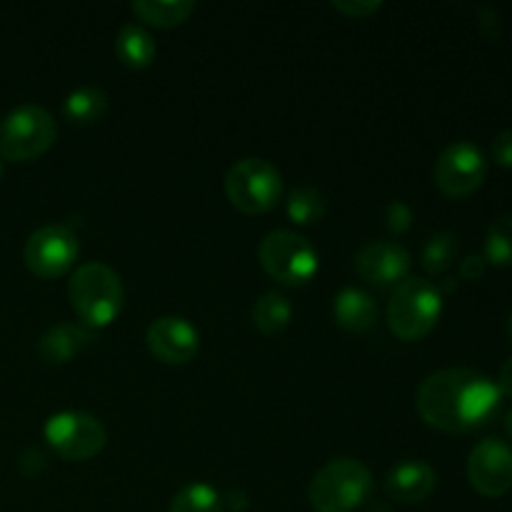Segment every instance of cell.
<instances>
[{"mask_svg":"<svg viewBox=\"0 0 512 512\" xmlns=\"http://www.w3.org/2000/svg\"><path fill=\"white\" fill-rule=\"evenodd\" d=\"M105 113H108V93L95 85L73 90L63 100V115L75 125H93L103 120Z\"/></svg>","mask_w":512,"mask_h":512,"instance_id":"obj_18","label":"cell"},{"mask_svg":"<svg viewBox=\"0 0 512 512\" xmlns=\"http://www.w3.org/2000/svg\"><path fill=\"white\" fill-rule=\"evenodd\" d=\"M145 343L155 360L165 365H185L198 355L200 333L180 315H163L153 320L145 333Z\"/></svg>","mask_w":512,"mask_h":512,"instance_id":"obj_12","label":"cell"},{"mask_svg":"<svg viewBox=\"0 0 512 512\" xmlns=\"http://www.w3.org/2000/svg\"><path fill=\"white\" fill-rule=\"evenodd\" d=\"M43 433L55 455L70 463L95 458L108 443L105 425L83 410H63V413L50 415Z\"/></svg>","mask_w":512,"mask_h":512,"instance_id":"obj_8","label":"cell"},{"mask_svg":"<svg viewBox=\"0 0 512 512\" xmlns=\"http://www.w3.org/2000/svg\"><path fill=\"white\" fill-rule=\"evenodd\" d=\"M293 320V305L285 298L283 293H270L260 295L253 305V325L268 338H275V335L283 333L285 328Z\"/></svg>","mask_w":512,"mask_h":512,"instance_id":"obj_19","label":"cell"},{"mask_svg":"<svg viewBox=\"0 0 512 512\" xmlns=\"http://www.w3.org/2000/svg\"><path fill=\"white\" fill-rule=\"evenodd\" d=\"M468 480L483 498H503L512 490V450L500 438H485L470 450Z\"/></svg>","mask_w":512,"mask_h":512,"instance_id":"obj_11","label":"cell"},{"mask_svg":"<svg viewBox=\"0 0 512 512\" xmlns=\"http://www.w3.org/2000/svg\"><path fill=\"white\" fill-rule=\"evenodd\" d=\"M95 340V330L75 323H60L45 330L38 340V358L45 365H65L78 358Z\"/></svg>","mask_w":512,"mask_h":512,"instance_id":"obj_15","label":"cell"},{"mask_svg":"<svg viewBox=\"0 0 512 512\" xmlns=\"http://www.w3.org/2000/svg\"><path fill=\"white\" fill-rule=\"evenodd\" d=\"M490 155L500 168H512V130H503V133L495 135Z\"/></svg>","mask_w":512,"mask_h":512,"instance_id":"obj_25","label":"cell"},{"mask_svg":"<svg viewBox=\"0 0 512 512\" xmlns=\"http://www.w3.org/2000/svg\"><path fill=\"white\" fill-rule=\"evenodd\" d=\"M485 270H488V260H485L483 255H468V258L460 263V278L473 283V280L483 278Z\"/></svg>","mask_w":512,"mask_h":512,"instance_id":"obj_28","label":"cell"},{"mask_svg":"<svg viewBox=\"0 0 512 512\" xmlns=\"http://www.w3.org/2000/svg\"><path fill=\"white\" fill-rule=\"evenodd\" d=\"M115 53H118L120 63H123L125 68L143 70L153 63L158 48H155L153 35H150L143 25L125 23L123 28L118 30V38H115Z\"/></svg>","mask_w":512,"mask_h":512,"instance_id":"obj_17","label":"cell"},{"mask_svg":"<svg viewBox=\"0 0 512 512\" xmlns=\"http://www.w3.org/2000/svg\"><path fill=\"white\" fill-rule=\"evenodd\" d=\"M373 493V475L360 460L338 458L310 480L308 500L315 512H353L365 505Z\"/></svg>","mask_w":512,"mask_h":512,"instance_id":"obj_3","label":"cell"},{"mask_svg":"<svg viewBox=\"0 0 512 512\" xmlns=\"http://www.w3.org/2000/svg\"><path fill=\"white\" fill-rule=\"evenodd\" d=\"M500 398L503 393L488 375L468 368H448L423 380L415 405L430 428L468 433L493 418Z\"/></svg>","mask_w":512,"mask_h":512,"instance_id":"obj_1","label":"cell"},{"mask_svg":"<svg viewBox=\"0 0 512 512\" xmlns=\"http://www.w3.org/2000/svg\"><path fill=\"white\" fill-rule=\"evenodd\" d=\"M260 265L283 285H305L318 273V250L305 235L293 230H273L260 240Z\"/></svg>","mask_w":512,"mask_h":512,"instance_id":"obj_7","label":"cell"},{"mask_svg":"<svg viewBox=\"0 0 512 512\" xmlns=\"http://www.w3.org/2000/svg\"><path fill=\"white\" fill-rule=\"evenodd\" d=\"M80 253L78 235L68 225H43L25 240V268L40 280H55L68 273Z\"/></svg>","mask_w":512,"mask_h":512,"instance_id":"obj_9","label":"cell"},{"mask_svg":"<svg viewBox=\"0 0 512 512\" xmlns=\"http://www.w3.org/2000/svg\"><path fill=\"white\" fill-rule=\"evenodd\" d=\"M508 333H510V340H512V315H510V323H508Z\"/></svg>","mask_w":512,"mask_h":512,"instance_id":"obj_32","label":"cell"},{"mask_svg":"<svg viewBox=\"0 0 512 512\" xmlns=\"http://www.w3.org/2000/svg\"><path fill=\"white\" fill-rule=\"evenodd\" d=\"M443 313V293L423 278H408L395 288L388 305V325L405 343L423 340L438 325Z\"/></svg>","mask_w":512,"mask_h":512,"instance_id":"obj_4","label":"cell"},{"mask_svg":"<svg viewBox=\"0 0 512 512\" xmlns=\"http://www.w3.org/2000/svg\"><path fill=\"white\" fill-rule=\"evenodd\" d=\"M435 485H438V475L433 465L425 460H403L385 478V493L400 505H418L433 495Z\"/></svg>","mask_w":512,"mask_h":512,"instance_id":"obj_14","label":"cell"},{"mask_svg":"<svg viewBox=\"0 0 512 512\" xmlns=\"http://www.w3.org/2000/svg\"><path fill=\"white\" fill-rule=\"evenodd\" d=\"M355 270L375 288H398L410 273V255L403 245L390 240H373L355 253Z\"/></svg>","mask_w":512,"mask_h":512,"instance_id":"obj_13","label":"cell"},{"mask_svg":"<svg viewBox=\"0 0 512 512\" xmlns=\"http://www.w3.org/2000/svg\"><path fill=\"white\" fill-rule=\"evenodd\" d=\"M498 390L503 395H510L512 398V358H508L503 363V368H500V373H498Z\"/></svg>","mask_w":512,"mask_h":512,"instance_id":"obj_29","label":"cell"},{"mask_svg":"<svg viewBox=\"0 0 512 512\" xmlns=\"http://www.w3.org/2000/svg\"><path fill=\"white\" fill-rule=\"evenodd\" d=\"M385 220H388V228L395 230V233H405L410 228V220H413V213L405 203L395 200V203L388 205V213H385Z\"/></svg>","mask_w":512,"mask_h":512,"instance_id":"obj_26","label":"cell"},{"mask_svg":"<svg viewBox=\"0 0 512 512\" xmlns=\"http://www.w3.org/2000/svg\"><path fill=\"white\" fill-rule=\"evenodd\" d=\"M68 298L85 328H108L120 315L125 290L118 273L105 263H85L68 283Z\"/></svg>","mask_w":512,"mask_h":512,"instance_id":"obj_2","label":"cell"},{"mask_svg":"<svg viewBox=\"0 0 512 512\" xmlns=\"http://www.w3.org/2000/svg\"><path fill=\"white\" fill-rule=\"evenodd\" d=\"M483 258L490 265L498 268H508L512 265V215H500L490 223L488 233H485Z\"/></svg>","mask_w":512,"mask_h":512,"instance_id":"obj_23","label":"cell"},{"mask_svg":"<svg viewBox=\"0 0 512 512\" xmlns=\"http://www.w3.org/2000/svg\"><path fill=\"white\" fill-rule=\"evenodd\" d=\"M333 318L348 333H365L378 320V303L360 288H343L333 300Z\"/></svg>","mask_w":512,"mask_h":512,"instance_id":"obj_16","label":"cell"},{"mask_svg":"<svg viewBox=\"0 0 512 512\" xmlns=\"http://www.w3.org/2000/svg\"><path fill=\"white\" fill-rule=\"evenodd\" d=\"M285 208H288V218L293 223L315 225L325 218L328 200L313 185H300V188L290 190L288 200H285Z\"/></svg>","mask_w":512,"mask_h":512,"instance_id":"obj_21","label":"cell"},{"mask_svg":"<svg viewBox=\"0 0 512 512\" xmlns=\"http://www.w3.org/2000/svg\"><path fill=\"white\" fill-rule=\"evenodd\" d=\"M335 10H340L343 15H348V18H368V15L378 13L380 10V3H358V0H338V3H333Z\"/></svg>","mask_w":512,"mask_h":512,"instance_id":"obj_27","label":"cell"},{"mask_svg":"<svg viewBox=\"0 0 512 512\" xmlns=\"http://www.w3.org/2000/svg\"><path fill=\"white\" fill-rule=\"evenodd\" d=\"M0 175H3V158H0Z\"/></svg>","mask_w":512,"mask_h":512,"instance_id":"obj_33","label":"cell"},{"mask_svg":"<svg viewBox=\"0 0 512 512\" xmlns=\"http://www.w3.org/2000/svg\"><path fill=\"white\" fill-rule=\"evenodd\" d=\"M458 235L450 233V230H443V233L430 235L428 243L423 245V268L428 270L430 275H440L450 268V265L458 260Z\"/></svg>","mask_w":512,"mask_h":512,"instance_id":"obj_24","label":"cell"},{"mask_svg":"<svg viewBox=\"0 0 512 512\" xmlns=\"http://www.w3.org/2000/svg\"><path fill=\"white\" fill-rule=\"evenodd\" d=\"M168 512H223V495L208 483L185 485L170 500Z\"/></svg>","mask_w":512,"mask_h":512,"instance_id":"obj_22","label":"cell"},{"mask_svg":"<svg viewBox=\"0 0 512 512\" xmlns=\"http://www.w3.org/2000/svg\"><path fill=\"white\" fill-rule=\"evenodd\" d=\"M225 195L240 213H268L283 198V175L265 158H243L225 175Z\"/></svg>","mask_w":512,"mask_h":512,"instance_id":"obj_6","label":"cell"},{"mask_svg":"<svg viewBox=\"0 0 512 512\" xmlns=\"http://www.w3.org/2000/svg\"><path fill=\"white\" fill-rule=\"evenodd\" d=\"M505 433H508V438L512 443V410H508V415H505Z\"/></svg>","mask_w":512,"mask_h":512,"instance_id":"obj_30","label":"cell"},{"mask_svg":"<svg viewBox=\"0 0 512 512\" xmlns=\"http://www.w3.org/2000/svg\"><path fill=\"white\" fill-rule=\"evenodd\" d=\"M370 512H390V508L383 503H375V505H370Z\"/></svg>","mask_w":512,"mask_h":512,"instance_id":"obj_31","label":"cell"},{"mask_svg":"<svg viewBox=\"0 0 512 512\" xmlns=\"http://www.w3.org/2000/svg\"><path fill=\"white\" fill-rule=\"evenodd\" d=\"M133 13L155 28H175L193 15V0H135Z\"/></svg>","mask_w":512,"mask_h":512,"instance_id":"obj_20","label":"cell"},{"mask_svg":"<svg viewBox=\"0 0 512 512\" xmlns=\"http://www.w3.org/2000/svg\"><path fill=\"white\" fill-rule=\"evenodd\" d=\"M58 138L55 118L40 105H20L0 123V158L28 163L53 148Z\"/></svg>","mask_w":512,"mask_h":512,"instance_id":"obj_5","label":"cell"},{"mask_svg":"<svg viewBox=\"0 0 512 512\" xmlns=\"http://www.w3.org/2000/svg\"><path fill=\"white\" fill-rule=\"evenodd\" d=\"M435 185L443 190L448 198H468L480 185L485 183L488 175V163L478 145L468 140L450 143L435 160Z\"/></svg>","mask_w":512,"mask_h":512,"instance_id":"obj_10","label":"cell"}]
</instances>
